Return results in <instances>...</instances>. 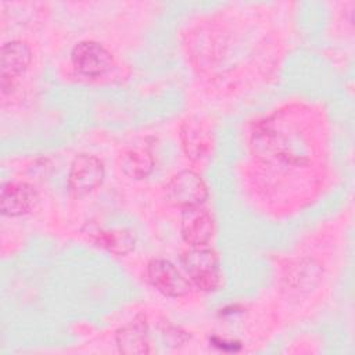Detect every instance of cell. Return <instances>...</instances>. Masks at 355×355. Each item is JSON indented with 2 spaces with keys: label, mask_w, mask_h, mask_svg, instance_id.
<instances>
[{
  "label": "cell",
  "mask_w": 355,
  "mask_h": 355,
  "mask_svg": "<svg viewBox=\"0 0 355 355\" xmlns=\"http://www.w3.org/2000/svg\"><path fill=\"white\" fill-rule=\"evenodd\" d=\"M116 345L122 354H148L150 338L146 319L136 318L116 331Z\"/></svg>",
  "instance_id": "cell-11"
},
{
  "label": "cell",
  "mask_w": 355,
  "mask_h": 355,
  "mask_svg": "<svg viewBox=\"0 0 355 355\" xmlns=\"http://www.w3.org/2000/svg\"><path fill=\"white\" fill-rule=\"evenodd\" d=\"M147 277L151 286L165 297L179 298L191 291L193 284L171 261L154 258L147 265Z\"/></svg>",
  "instance_id": "cell-3"
},
{
  "label": "cell",
  "mask_w": 355,
  "mask_h": 355,
  "mask_svg": "<svg viewBox=\"0 0 355 355\" xmlns=\"http://www.w3.org/2000/svg\"><path fill=\"white\" fill-rule=\"evenodd\" d=\"M180 141L186 157L194 164H201L208 159L214 148L211 128L197 116L186 118L182 122Z\"/></svg>",
  "instance_id": "cell-5"
},
{
  "label": "cell",
  "mask_w": 355,
  "mask_h": 355,
  "mask_svg": "<svg viewBox=\"0 0 355 355\" xmlns=\"http://www.w3.org/2000/svg\"><path fill=\"white\" fill-rule=\"evenodd\" d=\"M212 343H214V345H218L219 348H222V349H230V351H236V349H239L240 348V345H239V343H227V341H225V340H219V338H212Z\"/></svg>",
  "instance_id": "cell-14"
},
{
  "label": "cell",
  "mask_w": 355,
  "mask_h": 355,
  "mask_svg": "<svg viewBox=\"0 0 355 355\" xmlns=\"http://www.w3.org/2000/svg\"><path fill=\"white\" fill-rule=\"evenodd\" d=\"M32 60L29 46L22 40H11L3 44L0 54L1 69V90L7 92L12 80L25 73Z\"/></svg>",
  "instance_id": "cell-9"
},
{
  "label": "cell",
  "mask_w": 355,
  "mask_h": 355,
  "mask_svg": "<svg viewBox=\"0 0 355 355\" xmlns=\"http://www.w3.org/2000/svg\"><path fill=\"white\" fill-rule=\"evenodd\" d=\"M37 201L36 190L24 182L4 183L0 193V209L6 216L28 214Z\"/></svg>",
  "instance_id": "cell-10"
},
{
  "label": "cell",
  "mask_w": 355,
  "mask_h": 355,
  "mask_svg": "<svg viewBox=\"0 0 355 355\" xmlns=\"http://www.w3.org/2000/svg\"><path fill=\"white\" fill-rule=\"evenodd\" d=\"M165 197L169 204L180 208L202 205L208 198V189L202 178L191 171L184 169L175 173L165 184Z\"/></svg>",
  "instance_id": "cell-2"
},
{
  "label": "cell",
  "mask_w": 355,
  "mask_h": 355,
  "mask_svg": "<svg viewBox=\"0 0 355 355\" xmlns=\"http://www.w3.org/2000/svg\"><path fill=\"white\" fill-rule=\"evenodd\" d=\"M180 265L190 283L202 291H212L220 284L219 261L214 250L190 247L180 255Z\"/></svg>",
  "instance_id": "cell-1"
},
{
  "label": "cell",
  "mask_w": 355,
  "mask_h": 355,
  "mask_svg": "<svg viewBox=\"0 0 355 355\" xmlns=\"http://www.w3.org/2000/svg\"><path fill=\"white\" fill-rule=\"evenodd\" d=\"M71 61L75 71L85 76L96 78L111 69L114 58L103 44L85 40L73 47Z\"/></svg>",
  "instance_id": "cell-6"
},
{
  "label": "cell",
  "mask_w": 355,
  "mask_h": 355,
  "mask_svg": "<svg viewBox=\"0 0 355 355\" xmlns=\"http://www.w3.org/2000/svg\"><path fill=\"white\" fill-rule=\"evenodd\" d=\"M214 218L207 208L202 205L183 208L180 218V234L190 247L207 245L214 236Z\"/></svg>",
  "instance_id": "cell-7"
},
{
  "label": "cell",
  "mask_w": 355,
  "mask_h": 355,
  "mask_svg": "<svg viewBox=\"0 0 355 355\" xmlns=\"http://www.w3.org/2000/svg\"><path fill=\"white\" fill-rule=\"evenodd\" d=\"M105 169L100 158L92 154H79L73 158L68 172L69 190L82 197L97 189L104 180Z\"/></svg>",
  "instance_id": "cell-4"
},
{
  "label": "cell",
  "mask_w": 355,
  "mask_h": 355,
  "mask_svg": "<svg viewBox=\"0 0 355 355\" xmlns=\"http://www.w3.org/2000/svg\"><path fill=\"white\" fill-rule=\"evenodd\" d=\"M82 233L93 245L115 255L129 254L136 244L135 232L125 227L104 229L96 223H86Z\"/></svg>",
  "instance_id": "cell-8"
},
{
  "label": "cell",
  "mask_w": 355,
  "mask_h": 355,
  "mask_svg": "<svg viewBox=\"0 0 355 355\" xmlns=\"http://www.w3.org/2000/svg\"><path fill=\"white\" fill-rule=\"evenodd\" d=\"M121 171L132 179L147 178L154 168V158L146 147H129L119 155Z\"/></svg>",
  "instance_id": "cell-12"
},
{
  "label": "cell",
  "mask_w": 355,
  "mask_h": 355,
  "mask_svg": "<svg viewBox=\"0 0 355 355\" xmlns=\"http://www.w3.org/2000/svg\"><path fill=\"white\" fill-rule=\"evenodd\" d=\"M315 269L316 266H313L311 261H308L306 263L300 262L290 270L287 280L291 282L293 286L297 288L302 287L304 283H306L308 286H312L313 280L318 279V273L315 272Z\"/></svg>",
  "instance_id": "cell-13"
}]
</instances>
